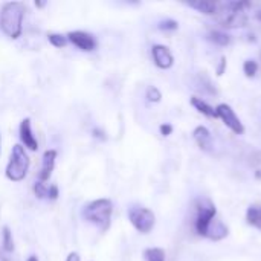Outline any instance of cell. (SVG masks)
<instances>
[{
  "mask_svg": "<svg viewBox=\"0 0 261 261\" xmlns=\"http://www.w3.org/2000/svg\"><path fill=\"white\" fill-rule=\"evenodd\" d=\"M216 112H217V116L223 121V124L232 133H236V135H243L245 133V125L240 121V118L236 115V112L232 110L231 106H228V104H219L216 107Z\"/></svg>",
  "mask_w": 261,
  "mask_h": 261,
  "instance_id": "cell-7",
  "label": "cell"
},
{
  "mask_svg": "<svg viewBox=\"0 0 261 261\" xmlns=\"http://www.w3.org/2000/svg\"><path fill=\"white\" fill-rule=\"evenodd\" d=\"M18 133H20V141L24 145V148H28L31 151H37L38 150V142H37V139H35V136L32 133V127H31V119L29 118H26V119H23L20 122Z\"/></svg>",
  "mask_w": 261,
  "mask_h": 261,
  "instance_id": "cell-10",
  "label": "cell"
},
{
  "mask_svg": "<svg viewBox=\"0 0 261 261\" xmlns=\"http://www.w3.org/2000/svg\"><path fill=\"white\" fill-rule=\"evenodd\" d=\"M66 261H81V260H80V255H78L76 252H70V254L67 255Z\"/></svg>",
  "mask_w": 261,
  "mask_h": 261,
  "instance_id": "cell-27",
  "label": "cell"
},
{
  "mask_svg": "<svg viewBox=\"0 0 261 261\" xmlns=\"http://www.w3.org/2000/svg\"><path fill=\"white\" fill-rule=\"evenodd\" d=\"M144 257L147 261H165V251L161 248H148L144 251Z\"/></svg>",
  "mask_w": 261,
  "mask_h": 261,
  "instance_id": "cell-18",
  "label": "cell"
},
{
  "mask_svg": "<svg viewBox=\"0 0 261 261\" xmlns=\"http://www.w3.org/2000/svg\"><path fill=\"white\" fill-rule=\"evenodd\" d=\"M2 245H3V249L6 252H12L14 251V240H12V232L8 226L3 228V232H2Z\"/></svg>",
  "mask_w": 261,
  "mask_h": 261,
  "instance_id": "cell-19",
  "label": "cell"
},
{
  "mask_svg": "<svg viewBox=\"0 0 261 261\" xmlns=\"http://www.w3.org/2000/svg\"><path fill=\"white\" fill-rule=\"evenodd\" d=\"M55 159H57V150H46L43 153V164H41L40 174H38L40 182L44 184L46 180H49V177L54 171V167H55Z\"/></svg>",
  "mask_w": 261,
  "mask_h": 261,
  "instance_id": "cell-11",
  "label": "cell"
},
{
  "mask_svg": "<svg viewBox=\"0 0 261 261\" xmlns=\"http://www.w3.org/2000/svg\"><path fill=\"white\" fill-rule=\"evenodd\" d=\"M46 5V2H35V6H38V8H43Z\"/></svg>",
  "mask_w": 261,
  "mask_h": 261,
  "instance_id": "cell-29",
  "label": "cell"
},
{
  "mask_svg": "<svg viewBox=\"0 0 261 261\" xmlns=\"http://www.w3.org/2000/svg\"><path fill=\"white\" fill-rule=\"evenodd\" d=\"M193 138L203 151H211L213 150V136H211V133H210V130L206 127H203V125L196 127V130L193 132Z\"/></svg>",
  "mask_w": 261,
  "mask_h": 261,
  "instance_id": "cell-12",
  "label": "cell"
},
{
  "mask_svg": "<svg viewBox=\"0 0 261 261\" xmlns=\"http://www.w3.org/2000/svg\"><path fill=\"white\" fill-rule=\"evenodd\" d=\"M246 223L261 231V206L252 205L246 211Z\"/></svg>",
  "mask_w": 261,
  "mask_h": 261,
  "instance_id": "cell-16",
  "label": "cell"
},
{
  "mask_svg": "<svg viewBox=\"0 0 261 261\" xmlns=\"http://www.w3.org/2000/svg\"><path fill=\"white\" fill-rule=\"evenodd\" d=\"M257 70H258V64H257L254 60H248V61H245V64H243V72H245V75H246V76L252 78V76L257 73Z\"/></svg>",
  "mask_w": 261,
  "mask_h": 261,
  "instance_id": "cell-22",
  "label": "cell"
},
{
  "mask_svg": "<svg viewBox=\"0 0 261 261\" xmlns=\"http://www.w3.org/2000/svg\"><path fill=\"white\" fill-rule=\"evenodd\" d=\"M67 41H70L73 46H76L78 49L84 50V52H92L96 49L98 41L96 38L90 34V32H84V31H72L67 35Z\"/></svg>",
  "mask_w": 261,
  "mask_h": 261,
  "instance_id": "cell-8",
  "label": "cell"
},
{
  "mask_svg": "<svg viewBox=\"0 0 261 261\" xmlns=\"http://www.w3.org/2000/svg\"><path fill=\"white\" fill-rule=\"evenodd\" d=\"M228 236V228L223 225L222 220H217L214 219L208 228V232H206V237L214 240V242H219V240H223L225 237Z\"/></svg>",
  "mask_w": 261,
  "mask_h": 261,
  "instance_id": "cell-14",
  "label": "cell"
},
{
  "mask_svg": "<svg viewBox=\"0 0 261 261\" xmlns=\"http://www.w3.org/2000/svg\"><path fill=\"white\" fill-rule=\"evenodd\" d=\"M177 26H179L177 21H176V20H171V18L164 20V21L159 23V29H162V31H176Z\"/></svg>",
  "mask_w": 261,
  "mask_h": 261,
  "instance_id": "cell-24",
  "label": "cell"
},
{
  "mask_svg": "<svg viewBox=\"0 0 261 261\" xmlns=\"http://www.w3.org/2000/svg\"><path fill=\"white\" fill-rule=\"evenodd\" d=\"M29 167H31V159L24 147L20 144H15L11 150L9 162L6 165V171H5L6 177L11 182H21L26 177Z\"/></svg>",
  "mask_w": 261,
  "mask_h": 261,
  "instance_id": "cell-4",
  "label": "cell"
},
{
  "mask_svg": "<svg viewBox=\"0 0 261 261\" xmlns=\"http://www.w3.org/2000/svg\"><path fill=\"white\" fill-rule=\"evenodd\" d=\"M208 38H210L214 44H217V46H228L229 41H231L229 35L225 34V32H220V31H213V32H210Z\"/></svg>",
  "mask_w": 261,
  "mask_h": 261,
  "instance_id": "cell-17",
  "label": "cell"
},
{
  "mask_svg": "<svg viewBox=\"0 0 261 261\" xmlns=\"http://www.w3.org/2000/svg\"><path fill=\"white\" fill-rule=\"evenodd\" d=\"M47 40L54 47H64L67 44V37L61 35V34H57V32H50L47 35Z\"/></svg>",
  "mask_w": 261,
  "mask_h": 261,
  "instance_id": "cell-20",
  "label": "cell"
},
{
  "mask_svg": "<svg viewBox=\"0 0 261 261\" xmlns=\"http://www.w3.org/2000/svg\"><path fill=\"white\" fill-rule=\"evenodd\" d=\"M26 261H40V260H38L37 257H34V255H32V257H29V258H28Z\"/></svg>",
  "mask_w": 261,
  "mask_h": 261,
  "instance_id": "cell-31",
  "label": "cell"
},
{
  "mask_svg": "<svg viewBox=\"0 0 261 261\" xmlns=\"http://www.w3.org/2000/svg\"><path fill=\"white\" fill-rule=\"evenodd\" d=\"M151 57L159 69H170L174 64V57L171 50L164 44H154L151 47Z\"/></svg>",
  "mask_w": 261,
  "mask_h": 261,
  "instance_id": "cell-9",
  "label": "cell"
},
{
  "mask_svg": "<svg viewBox=\"0 0 261 261\" xmlns=\"http://www.w3.org/2000/svg\"><path fill=\"white\" fill-rule=\"evenodd\" d=\"M225 66H226V60H225V58H222V64H220V67H219V70H217V75H222V73H223Z\"/></svg>",
  "mask_w": 261,
  "mask_h": 261,
  "instance_id": "cell-28",
  "label": "cell"
},
{
  "mask_svg": "<svg viewBox=\"0 0 261 261\" xmlns=\"http://www.w3.org/2000/svg\"><path fill=\"white\" fill-rule=\"evenodd\" d=\"M128 220L133 228L141 234H148L154 228L156 216L151 210L144 206H133L128 210Z\"/></svg>",
  "mask_w": 261,
  "mask_h": 261,
  "instance_id": "cell-5",
  "label": "cell"
},
{
  "mask_svg": "<svg viewBox=\"0 0 261 261\" xmlns=\"http://www.w3.org/2000/svg\"><path fill=\"white\" fill-rule=\"evenodd\" d=\"M113 214V203L109 199H98L90 203H87L83 210V217L101 228L102 231H107L112 222Z\"/></svg>",
  "mask_w": 261,
  "mask_h": 261,
  "instance_id": "cell-3",
  "label": "cell"
},
{
  "mask_svg": "<svg viewBox=\"0 0 261 261\" xmlns=\"http://www.w3.org/2000/svg\"><path fill=\"white\" fill-rule=\"evenodd\" d=\"M34 193L38 199H49V187H46L43 182H35L34 185Z\"/></svg>",
  "mask_w": 261,
  "mask_h": 261,
  "instance_id": "cell-21",
  "label": "cell"
},
{
  "mask_svg": "<svg viewBox=\"0 0 261 261\" xmlns=\"http://www.w3.org/2000/svg\"><path fill=\"white\" fill-rule=\"evenodd\" d=\"M255 177H257L258 180H261V171H255Z\"/></svg>",
  "mask_w": 261,
  "mask_h": 261,
  "instance_id": "cell-30",
  "label": "cell"
},
{
  "mask_svg": "<svg viewBox=\"0 0 261 261\" xmlns=\"http://www.w3.org/2000/svg\"><path fill=\"white\" fill-rule=\"evenodd\" d=\"M187 5L205 15H216L217 12V3L211 0H190L187 2Z\"/></svg>",
  "mask_w": 261,
  "mask_h": 261,
  "instance_id": "cell-13",
  "label": "cell"
},
{
  "mask_svg": "<svg viewBox=\"0 0 261 261\" xmlns=\"http://www.w3.org/2000/svg\"><path fill=\"white\" fill-rule=\"evenodd\" d=\"M147 99H148L150 102H159V101L162 99L161 90H159L158 87H154V86L148 87V89H147Z\"/></svg>",
  "mask_w": 261,
  "mask_h": 261,
  "instance_id": "cell-23",
  "label": "cell"
},
{
  "mask_svg": "<svg viewBox=\"0 0 261 261\" xmlns=\"http://www.w3.org/2000/svg\"><path fill=\"white\" fill-rule=\"evenodd\" d=\"M161 133H162V136H170L173 133V127L170 124H162L161 125Z\"/></svg>",
  "mask_w": 261,
  "mask_h": 261,
  "instance_id": "cell-26",
  "label": "cell"
},
{
  "mask_svg": "<svg viewBox=\"0 0 261 261\" xmlns=\"http://www.w3.org/2000/svg\"><path fill=\"white\" fill-rule=\"evenodd\" d=\"M249 6L246 2H226L217 3L216 18L225 28H243L248 23V14L245 8Z\"/></svg>",
  "mask_w": 261,
  "mask_h": 261,
  "instance_id": "cell-2",
  "label": "cell"
},
{
  "mask_svg": "<svg viewBox=\"0 0 261 261\" xmlns=\"http://www.w3.org/2000/svg\"><path fill=\"white\" fill-rule=\"evenodd\" d=\"M26 6L21 2H8L0 9V29L11 40H17L23 32V17Z\"/></svg>",
  "mask_w": 261,
  "mask_h": 261,
  "instance_id": "cell-1",
  "label": "cell"
},
{
  "mask_svg": "<svg viewBox=\"0 0 261 261\" xmlns=\"http://www.w3.org/2000/svg\"><path fill=\"white\" fill-rule=\"evenodd\" d=\"M191 106L197 110V112H200L202 115H205V116H208V118H219L217 116V112H216V109L214 107H211L208 102H205L202 98H197V96H193L191 98Z\"/></svg>",
  "mask_w": 261,
  "mask_h": 261,
  "instance_id": "cell-15",
  "label": "cell"
},
{
  "mask_svg": "<svg viewBox=\"0 0 261 261\" xmlns=\"http://www.w3.org/2000/svg\"><path fill=\"white\" fill-rule=\"evenodd\" d=\"M216 216H217V210L211 200L203 199V200L197 202V217L194 222V228H196L199 236L206 237L208 228H210L211 222L216 219Z\"/></svg>",
  "mask_w": 261,
  "mask_h": 261,
  "instance_id": "cell-6",
  "label": "cell"
},
{
  "mask_svg": "<svg viewBox=\"0 0 261 261\" xmlns=\"http://www.w3.org/2000/svg\"><path fill=\"white\" fill-rule=\"evenodd\" d=\"M58 196H60V193H58V187H57V185H49V199L55 200Z\"/></svg>",
  "mask_w": 261,
  "mask_h": 261,
  "instance_id": "cell-25",
  "label": "cell"
}]
</instances>
